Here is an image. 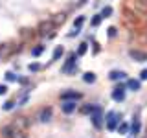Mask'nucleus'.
Here are the masks:
<instances>
[{
    "label": "nucleus",
    "instance_id": "393cba45",
    "mask_svg": "<svg viewBox=\"0 0 147 138\" xmlns=\"http://www.w3.org/2000/svg\"><path fill=\"white\" fill-rule=\"evenodd\" d=\"M92 109H94V105H92V103H86L85 107L81 109V112H83V114H90V112H92Z\"/></svg>",
    "mask_w": 147,
    "mask_h": 138
},
{
    "label": "nucleus",
    "instance_id": "2f4dec72",
    "mask_svg": "<svg viewBox=\"0 0 147 138\" xmlns=\"http://www.w3.org/2000/svg\"><path fill=\"white\" fill-rule=\"evenodd\" d=\"M145 138H147V135H145Z\"/></svg>",
    "mask_w": 147,
    "mask_h": 138
},
{
    "label": "nucleus",
    "instance_id": "9d476101",
    "mask_svg": "<svg viewBox=\"0 0 147 138\" xmlns=\"http://www.w3.org/2000/svg\"><path fill=\"white\" fill-rule=\"evenodd\" d=\"M125 77H127V74L123 70H110L109 72V79L110 81H121V79H125Z\"/></svg>",
    "mask_w": 147,
    "mask_h": 138
},
{
    "label": "nucleus",
    "instance_id": "1a4fd4ad",
    "mask_svg": "<svg viewBox=\"0 0 147 138\" xmlns=\"http://www.w3.org/2000/svg\"><path fill=\"white\" fill-rule=\"evenodd\" d=\"M2 136L4 138H18V133L15 131L13 125H4L2 127Z\"/></svg>",
    "mask_w": 147,
    "mask_h": 138
},
{
    "label": "nucleus",
    "instance_id": "c756f323",
    "mask_svg": "<svg viewBox=\"0 0 147 138\" xmlns=\"http://www.w3.org/2000/svg\"><path fill=\"white\" fill-rule=\"evenodd\" d=\"M18 83H22V85H26V83H28V79H26V77H20V79H18Z\"/></svg>",
    "mask_w": 147,
    "mask_h": 138
},
{
    "label": "nucleus",
    "instance_id": "a878e982",
    "mask_svg": "<svg viewBox=\"0 0 147 138\" xmlns=\"http://www.w3.org/2000/svg\"><path fill=\"white\" fill-rule=\"evenodd\" d=\"M140 81H147V68H144L140 72Z\"/></svg>",
    "mask_w": 147,
    "mask_h": 138
},
{
    "label": "nucleus",
    "instance_id": "f8f14e48",
    "mask_svg": "<svg viewBox=\"0 0 147 138\" xmlns=\"http://www.w3.org/2000/svg\"><path fill=\"white\" fill-rule=\"evenodd\" d=\"M140 131H142V125H140V120H138V118L134 116V122L131 123V135H132V138L140 135Z\"/></svg>",
    "mask_w": 147,
    "mask_h": 138
},
{
    "label": "nucleus",
    "instance_id": "6e6552de",
    "mask_svg": "<svg viewBox=\"0 0 147 138\" xmlns=\"http://www.w3.org/2000/svg\"><path fill=\"white\" fill-rule=\"evenodd\" d=\"M129 55H131V59H134V61H138V63H145L147 61V53L140 52V50H131Z\"/></svg>",
    "mask_w": 147,
    "mask_h": 138
},
{
    "label": "nucleus",
    "instance_id": "ddd939ff",
    "mask_svg": "<svg viewBox=\"0 0 147 138\" xmlns=\"http://www.w3.org/2000/svg\"><path fill=\"white\" fill-rule=\"evenodd\" d=\"M63 53H64V48H63V46H55V50H53V53H52V61H50V63L59 61V59L63 57Z\"/></svg>",
    "mask_w": 147,
    "mask_h": 138
},
{
    "label": "nucleus",
    "instance_id": "f03ea898",
    "mask_svg": "<svg viewBox=\"0 0 147 138\" xmlns=\"http://www.w3.org/2000/svg\"><path fill=\"white\" fill-rule=\"evenodd\" d=\"M77 53L76 52H72V53H68V57H66V63L63 64V68H61V74H74L77 70Z\"/></svg>",
    "mask_w": 147,
    "mask_h": 138
},
{
    "label": "nucleus",
    "instance_id": "4468645a",
    "mask_svg": "<svg viewBox=\"0 0 147 138\" xmlns=\"http://www.w3.org/2000/svg\"><path fill=\"white\" fill-rule=\"evenodd\" d=\"M96 79H98V76H96L94 72H85V74H83V81L88 83V85H90V83H96Z\"/></svg>",
    "mask_w": 147,
    "mask_h": 138
},
{
    "label": "nucleus",
    "instance_id": "423d86ee",
    "mask_svg": "<svg viewBox=\"0 0 147 138\" xmlns=\"http://www.w3.org/2000/svg\"><path fill=\"white\" fill-rule=\"evenodd\" d=\"M52 116H53L52 107H42V109L39 110V116H37V120H39L40 123H48L50 120H52Z\"/></svg>",
    "mask_w": 147,
    "mask_h": 138
},
{
    "label": "nucleus",
    "instance_id": "b1692460",
    "mask_svg": "<svg viewBox=\"0 0 147 138\" xmlns=\"http://www.w3.org/2000/svg\"><path fill=\"white\" fill-rule=\"evenodd\" d=\"M107 35L110 37V39H114V37L118 35V30H116V28H114V26H110L109 30H107Z\"/></svg>",
    "mask_w": 147,
    "mask_h": 138
},
{
    "label": "nucleus",
    "instance_id": "a211bd4d",
    "mask_svg": "<svg viewBox=\"0 0 147 138\" xmlns=\"http://www.w3.org/2000/svg\"><path fill=\"white\" fill-rule=\"evenodd\" d=\"M44 53V44H39V46H35V48H31V55L33 57H39V55H42Z\"/></svg>",
    "mask_w": 147,
    "mask_h": 138
},
{
    "label": "nucleus",
    "instance_id": "0eeeda50",
    "mask_svg": "<svg viewBox=\"0 0 147 138\" xmlns=\"http://www.w3.org/2000/svg\"><path fill=\"white\" fill-rule=\"evenodd\" d=\"M77 109V101H61V110L64 114H72Z\"/></svg>",
    "mask_w": 147,
    "mask_h": 138
},
{
    "label": "nucleus",
    "instance_id": "39448f33",
    "mask_svg": "<svg viewBox=\"0 0 147 138\" xmlns=\"http://www.w3.org/2000/svg\"><path fill=\"white\" fill-rule=\"evenodd\" d=\"M59 98H61V101H79L83 98V94L77 92V90H66V92H63Z\"/></svg>",
    "mask_w": 147,
    "mask_h": 138
},
{
    "label": "nucleus",
    "instance_id": "cd10ccee",
    "mask_svg": "<svg viewBox=\"0 0 147 138\" xmlns=\"http://www.w3.org/2000/svg\"><path fill=\"white\" fill-rule=\"evenodd\" d=\"M7 92V85H0V96H4Z\"/></svg>",
    "mask_w": 147,
    "mask_h": 138
},
{
    "label": "nucleus",
    "instance_id": "20e7f679",
    "mask_svg": "<svg viewBox=\"0 0 147 138\" xmlns=\"http://www.w3.org/2000/svg\"><path fill=\"white\" fill-rule=\"evenodd\" d=\"M125 92H127V85H116L112 89V94H110V98L114 101H118V103H121V101H125Z\"/></svg>",
    "mask_w": 147,
    "mask_h": 138
},
{
    "label": "nucleus",
    "instance_id": "bb28decb",
    "mask_svg": "<svg viewBox=\"0 0 147 138\" xmlns=\"http://www.w3.org/2000/svg\"><path fill=\"white\" fill-rule=\"evenodd\" d=\"M79 33H81V30H76V28H74V30L70 31V33H68V37H70V39H72V37H77Z\"/></svg>",
    "mask_w": 147,
    "mask_h": 138
},
{
    "label": "nucleus",
    "instance_id": "7ed1b4c3",
    "mask_svg": "<svg viewBox=\"0 0 147 138\" xmlns=\"http://www.w3.org/2000/svg\"><path fill=\"white\" fill-rule=\"evenodd\" d=\"M105 123H107L109 131H116L118 125L121 123V116H119L118 112H114V110H109L107 116H105Z\"/></svg>",
    "mask_w": 147,
    "mask_h": 138
},
{
    "label": "nucleus",
    "instance_id": "f3484780",
    "mask_svg": "<svg viewBox=\"0 0 147 138\" xmlns=\"http://www.w3.org/2000/svg\"><path fill=\"white\" fill-rule=\"evenodd\" d=\"M85 20H86V17L85 15H79L76 20H74V28H76V30H81L83 24H85Z\"/></svg>",
    "mask_w": 147,
    "mask_h": 138
},
{
    "label": "nucleus",
    "instance_id": "412c9836",
    "mask_svg": "<svg viewBox=\"0 0 147 138\" xmlns=\"http://www.w3.org/2000/svg\"><path fill=\"white\" fill-rule=\"evenodd\" d=\"M6 81L7 83H13V81H18V77L15 76V72L9 70V72H6Z\"/></svg>",
    "mask_w": 147,
    "mask_h": 138
},
{
    "label": "nucleus",
    "instance_id": "7c9ffc66",
    "mask_svg": "<svg viewBox=\"0 0 147 138\" xmlns=\"http://www.w3.org/2000/svg\"><path fill=\"white\" fill-rule=\"evenodd\" d=\"M83 4H85V0H81V2H79V6H83Z\"/></svg>",
    "mask_w": 147,
    "mask_h": 138
},
{
    "label": "nucleus",
    "instance_id": "c85d7f7f",
    "mask_svg": "<svg viewBox=\"0 0 147 138\" xmlns=\"http://www.w3.org/2000/svg\"><path fill=\"white\" fill-rule=\"evenodd\" d=\"M26 101H28V96H22V99H20V101H18V105H24V103H26Z\"/></svg>",
    "mask_w": 147,
    "mask_h": 138
},
{
    "label": "nucleus",
    "instance_id": "6ab92c4d",
    "mask_svg": "<svg viewBox=\"0 0 147 138\" xmlns=\"http://www.w3.org/2000/svg\"><path fill=\"white\" fill-rule=\"evenodd\" d=\"M101 20H103V17H101V13H98V15H94V17H92L90 26H92V28H98V26L101 24Z\"/></svg>",
    "mask_w": 147,
    "mask_h": 138
},
{
    "label": "nucleus",
    "instance_id": "4be33fe9",
    "mask_svg": "<svg viewBox=\"0 0 147 138\" xmlns=\"http://www.w3.org/2000/svg\"><path fill=\"white\" fill-rule=\"evenodd\" d=\"M110 15H112V7H110V6H105L103 9H101V17H103V18H107Z\"/></svg>",
    "mask_w": 147,
    "mask_h": 138
},
{
    "label": "nucleus",
    "instance_id": "dca6fc26",
    "mask_svg": "<svg viewBox=\"0 0 147 138\" xmlns=\"http://www.w3.org/2000/svg\"><path fill=\"white\" fill-rule=\"evenodd\" d=\"M118 133H119V135H127V133H131V125H129L127 122L119 123V125H118Z\"/></svg>",
    "mask_w": 147,
    "mask_h": 138
},
{
    "label": "nucleus",
    "instance_id": "2eb2a0df",
    "mask_svg": "<svg viewBox=\"0 0 147 138\" xmlns=\"http://www.w3.org/2000/svg\"><path fill=\"white\" fill-rule=\"evenodd\" d=\"M86 52H88V44L86 43H81L79 46H77V50H76V53H77V57H83Z\"/></svg>",
    "mask_w": 147,
    "mask_h": 138
},
{
    "label": "nucleus",
    "instance_id": "9b49d317",
    "mask_svg": "<svg viewBox=\"0 0 147 138\" xmlns=\"http://www.w3.org/2000/svg\"><path fill=\"white\" fill-rule=\"evenodd\" d=\"M127 90H132V92H138L142 90V81L140 79H127Z\"/></svg>",
    "mask_w": 147,
    "mask_h": 138
},
{
    "label": "nucleus",
    "instance_id": "5701e85b",
    "mask_svg": "<svg viewBox=\"0 0 147 138\" xmlns=\"http://www.w3.org/2000/svg\"><path fill=\"white\" fill-rule=\"evenodd\" d=\"M40 68H42V66H40L39 63H31L30 66H28V70H30V72H39Z\"/></svg>",
    "mask_w": 147,
    "mask_h": 138
},
{
    "label": "nucleus",
    "instance_id": "f257e3e1",
    "mask_svg": "<svg viewBox=\"0 0 147 138\" xmlns=\"http://www.w3.org/2000/svg\"><path fill=\"white\" fill-rule=\"evenodd\" d=\"M90 122H92V125L96 129L103 127L105 114H103V107H101V105H94V109H92V112H90Z\"/></svg>",
    "mask_w": 147,
    "mask_h": 138
},
{
    "label": "nucleus",
    "instance_id": "aec40b11",
    "mask_svg": "<svg viewBox=\"0 0 147 138\" xmlns=\"http://www.w3.org/2000/svg\"><path fill=\"white\" fill-rule=\"evenodd\" d=\"M15 105H17L15 99H7L6 103L2 105V110H6V112H7V110H13V109H15Z\"/></svg>",
    "mask_w": 147,
    "mask_h": 138
}]
</instances>
